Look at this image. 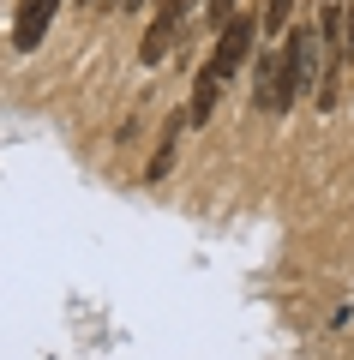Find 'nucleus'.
<instances>
[{
  "label": "nucleus",
  "instance_id": "obj_10",
  "mask_svg": "<svg viewBox=\"0 0 354 360\" xmlns=\"http://www.w3.org/2000/svg\"><path fill=\"white\" fill-rule=\"evenodd\" d=\"M342 60H354V0L342 6Z\"/></svg>",
  "mask_w": 354,
  "mask_h": 360
},
{
  "label": "nucleus",
  "instance_id": "obj_1",
  "mask_svg": "<svg viewBox=\"0 0 354 360\" xmlns=\"http://www.w3.org/2000/svg\"><path fill=\"white\" fill-rule=\"evenodd\" d=\"M258 30H265V25H258V13H234V18H228L222 30H216L222 42H216V54H210V60L222 66L228 78H234V72H241V66H246V60L258 54Z\"/></svg>",
  "mask_w": 354,
  "mask_h": 360
},
{
  "label": "nucleus",
  "instance_id": "obj_5",
  "mask_svg": "<svg viewBox=\"0 0 354 360\" xmlns=\"http://www.w3.org/2000/svg\"><path fill=\"white\" fill-rule=\"evenodd\" d=\"M222 84H228V72H222L216 60H204L198 78H192V103H187V120H192V127H204V120L216 115V96H222Z\"/></svg>",
  "mask_w": 354,
  "mask_h": 360
},
{
  "label": "nucleus",
  "instance_id": "obj_9",
  "mask_svg": "<svg viewBox=\"0 0 354 360\" xmlns=\"http://www.w3.org/2000/svg\"><path fill=\"white\" fill-rule=\"evenodd\" d=\"M168 162H175V127H168V139H163V150L151 156V180H163V174H168Z\"/></svg>",
  "mask_w": 354,
  "mask_h": 360
},
{
  "label": "nucleus",
  "instance_id": "obj_4",
  "mask_svg": "<svg viewBox=\"0 0 354 360\" xmlns=\"http://www.w3.org/2000/svg\"><path fill=\"white\" fill-rule=\"evenodd\" d=\"M54 13H61V0H25V6H18V25H13V49H25V54H30L42 37H49Z\"/></svg>",
  "mask_w": 354,
  "mask_h": 360
},
{
  "label": "nucleus",
  "instance_id": "obj_13",
  "mask_svg": "<svg viewBox=\"0 0 354 360\" xmlns=\"http://www.w3.org/2000/svg\"><path fill=\"white\" fill-rule=\"evenodd\" d=\"M120 6H127V13H132V6H144V0H120Z\"/></svg>",
  "mask_w": 354,
  "mask_h": 360
},
{
  "label": "nucleus",
  "instance_id": "obj_3",
  "mask_svg": "<svg viewBox=\"0 0 354 360\" xmlns=\"http://www.w3.org/2000/svg\"><path fill=\"white\" fill-rule=\"evenodd\" d=\"M253 103L270 115H289V84H282V49H258L253 54Z\"/></svg>",
  "mask_w": 354,
  "mask_h": 360
},
{
  "label": "nucleus",
  "instance_id": "obj_7",
  "mask_svg": "<svg viewBox=\"0 0 354 360\" xmlns=\"http://www.w3.org/2000/svg\"><path fill=\"white\" fill-rule=\"evenodd\" d=\"M289 13H294V0H265V13H258V25H265L270 37H282V30H289Z\"/></svg>",
  "mask_w": 354,
  "mask_h": 360
},
{
  "label": "nucleus",
  "instance_id": "obj_6",
  "mask_svg": "<svg viewBox=\"0 0 354 360\" xmlns=\"http://www.w3.org/2000/svg\"><path fill=\"white\" fill-rule=\"evenodd\" d=\"M175 42H180V18H175V13H163L151 30H144V42H139V60H144V66H163Z\"/></svg>",
  "mask_w": 354,
  "mask_h": 360
},
{
  "label": "nucleus",
  "instance_id": "obj_2",
  "mask_svg": "<svg viewBox=\"0 0 354 360\" xmlns=\"http://www.w3.org/2000/svg\"><path fill=\"white\" fill-rule=\"evenodd\" d=\"M312 42H318V25H294L282 37V84H289V103L312 84Z\"/></svg>",
  "mask_w": 354,
  "mask_h": 360
},
{
  "label": "nucleus",
  "instance_id": "obj_8",
  "mask_svg": "<svg viewBox=\"0 0 354 360\" xmlns=\"http://www.w3.org/2000/svg\"><path fill=\"white\" fill-rule=\"evenodd\" d=\"M318 30H324V49H330V54H342V6H324Z\"/></svg>",
  "mask_w": 354,
  "mask_h": 360
},
{
  "label": "nucleus",
  "instance_id": "obj_11",
  "mask_svg": "<svg viewBox=\"0 0 354 360\" xmlns=\"http://www.w3.org/2000/svg\"><path fill=\"white\" fill-rule=\"evenodd\" d=\"M228 18H234V0H210V25H216V30H222V25H228Z\"/></svg>",
  "mask_w": 354,
  "mask_h": 360
},
{
  "label": "nucleus",
  "instance_id": "obj_12",
  "mask_svg": "<svg viewBox=\"0 0 354 360\" xmlns=\"http://www.w3.org/2000/svg\"><path fill=\"white\" fill-rule=\"evenodd\" d=\"M192 6H198V0H163V13H175V18H187Z\"/></svg>",
  "mask_w": 354,
  "mask_h": 360
}]
</instances>
